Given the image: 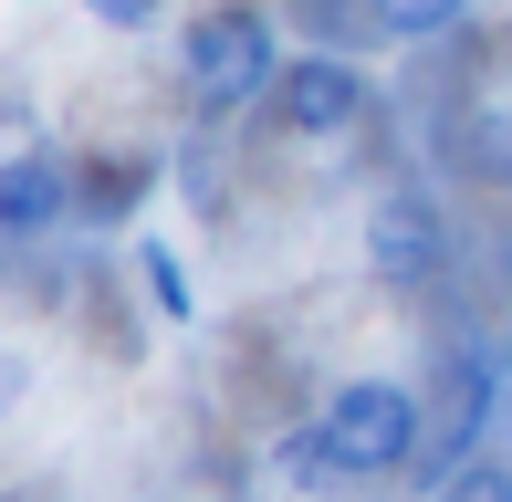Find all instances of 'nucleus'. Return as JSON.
Wrapping results in <instances>:
<instances>
[{
    "mask_svg": "<svg viewBox=\"0 0 512 502\" xmlns=\"http://www.w3.org/2000/svg\"><path fill=\"white\" fill-rule=\"evenodd\" d=\"M408 461H418V387L408 377H345L335 398L283 440V471L304 492H324V482H387V471H408Z\"/></svg>",
    "mask_w": 512,
    "mask_h": 502,
    "instance_id": "1",
    "label": "nucleus"
},
{
    "mask_svg": "<svg viewBox=\"0 0 512 502\" xmlns=\"http://www.w3.org/2000/svg\"><path fill=\"white\" fill-rule=\"evenodd\" d=\"M272 84H283L272 11H251V0H209V11H189V32H178V95H189L199 126H220V116H262Z\"/></svg>",
    "mask_w": 512,
    "mask_h": 502,
    "instance_id": "2",
    "label": "nucleus"
},
{
    "mask_svg": "<svg viewBox=\"0 0 512 502\" xmlns=\"http://www.w3.org/2000/svg\"><path fill=\"white\" fill-rule=\"evenodd\" d=\"M492 419H502V346H481V335L439 346L429 387H418V461L408 471H429V492H439L460 461H481Z\"/></svg>",
    "mask_w": 512,
    "mask_h": 502,
    "instance_id": "3",
    "label": "nucleus"
},
{
    "mask_svg": "<svg viewBox=\"0 0 512 502\" xmlns=\"http://www.w3.org/2000/svg\"><path fill=\"white\" fill-rule=\"evenodd\" d=\"M366 105H377L366 63H345V53H283V84H272L262 116L283 136H304V147H324V136H356Z\"/></svg>",
    "mask_w": 512,
    "mask_h": 502,
    "instance_id": "4",
    "label": "nucleus"
},
{
    "mask_svg": "<svg viewBox=\"0 0 512 502\" xmlns=\"http://www.w3.org/2000/svg\"><path fill=\"white\" fill-rule=\"evenodd\" d=\"M366 262L387 272V283H439L450 272V210H439L418 178L366 199Z\"/></svg>",
    "mask_w": 512,
    "mask_h": 502,
    "instance_id": "5",
    "label": "nucleus"
},
{
    "mask_svg": "<svg viewBox=\"0 0 512 502\" xmlns=\"http://www.w3.org/2000/svg\"><path fill=\"white\" fill-rule=\"evenodd\" d=\"M74 220V168L53 147H11L0 157V241H53Z\"/></svg>",
    "mask_w": 512,
    "mask_h": 502,
    "instance_id": "6",
    "label": "nucleus"
},
{
    "mask_svg": "<svg viewBox=\"0 0 512 502\" xmlns=\"http://www.w3.org/2000/svg\"><path fill=\"white\" fill-rule=\"evenodd\" d=\"M450 168L471 178V189H512V105H471V116H450Z\"/></svg>",
    "mask_w": 512,
    "mask_h": 502,
    "instance_id": "7",
    "label": "nucleus"
},
{
    "mask_svg": "<svg viewBox=\"0 0 512 502\" xmlns=\"http://www.w3.org/2000/svg\"><path fill=\"white\" fill-rule=\"evenodd\" d=\"M460 21H471V0H366L377 42H450Z\"/></svg>",
    "mask_w": 512,
    "mask_h": 502,
    "instance_id": "8",
    "label": "nucleus"
},
{
    "mask_svg": "<svg viewBox=\"0 0 512 502\" xmlns=\"http://www.w3.org/2000/svg\"><path fill=\"white\" fill-rule=\"evenodd\" d=\"M136 199H147V157H95V168H74V210L84 220H126Z\"/></svg>",
    "mask_w": 512,
    "mask_h": 502,
    "instance_id": "9",
    "label": "nucleus"
},
{
    "mask_svg": "<svg viewBox=\"0 0 512 502\" xmlns=\"http://www.w3.org/2000/svg\"><path fill=\"white\" fill-rule=\"evenodd\" d=\"M136 293H147V304L157 314H168V325H189V314H199V293H189V262H178V241H136Z\"/></svg>",
    "mask_w": 512,
    "mask_h": 502,
    "instance_id": "10",
    "label": "nucleus"
},
{
    "mask_svg": "<svg viewBox=\"0 0 512 502\" xmlns=\"http://www.w3.org/2000/svg\"><path fill=\"white\" fill-rule=\"evenodd\" d=\"M429 502H512V461H492V450H481V461H460Z\"/></svg>",
    "mask_w": 512,
    "mask_h": 502,
    "instance_id": "11",
    "label": "nucleus"
},
{
    "mask_svg": "<svg viewBox=\"0 0 512 502\" xmlns=\"http://www.w3.org/2000/svg\"><path fill=\"white\" fill-rule=\"evenodd\" d=\"M84 11H95L105 32H157V21H168V0H84Z\"/></svg>",
    "mask_w": 512,
    "mask_h": 502,
    "instance_id": "12",
    "label": "nucleus"
},
{
    "mask_svg": "<svg viewBox=\"0 0 512 502\" xmlns=\"http://www.w3.org/2000/svg\"><path fill=\"white\" fill-rule=\"evenodd\" d=\"M21 377H32V367H21V356L0 346V419H11V408H21Z\"/></svg>",
    "mask_w": 512,
    "mask_h": 502,
    "instance_id": "13",
    "label": "nucleus"
},
{
    "mask_svg": "<svg viewBox=\"0 0 512 502\" xmlns=\"http://www.w3.org/2000/svg\"><path fill=\"white\" fill-rule=\"evenodd\" d=\"M492 262H502V283H512V231H502V251H492Z\"/></svg>",
    "mask_w": 512,
    "mask_h": 502,
    "instance_id": "14",
    "label": "nucleus"
}]
</instances>
